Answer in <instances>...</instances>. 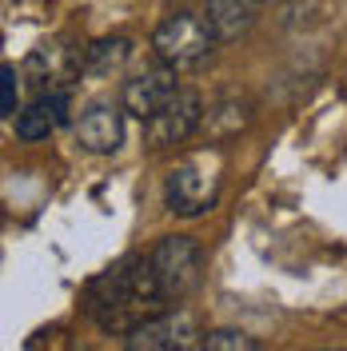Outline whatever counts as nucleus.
Here are the masks:
<instances>
[{"instance_id": "obj_1", "label": "nucleus", "mask_w": 347, "mask_h": 351, "mask_svg": "<svg viewBox=\"0 0 347 351\" xmlns=\"http://www.w3.org/2000/svg\"><path fill=\"white\" fill-rule=\"evenodd\" d=\"M84 311L92 324L108 335H132L148 319L168 311V300L160 291V280L152 271V256H124L112 267H104L84 291Z\"/></svg>"}, {"instance_id": "obj_2", "label": "nucleus", "mask_w": 347, "mask_h": 351, "mask_svg": "<svg viewBox=\"0 0 347 351\" xmlns=\"http://www.w3.org/2000/svg\"><path fill=\"white\" fill-rule=\"evenodd\" d=\"M216 32L204 16L192 12H176L152 32V52L160 64L176 68V72H192V68L208 64L212 48H216Z\"/></svg>"}, {"instance_id": "obj_3", "label": "nucleus", "mask_w": 347, "mask_h": 351, "mask_svg": "<svg viewBox=\"0 0 347 351\" xmlns=\"http://www.w3.org/2000/svg\"><path fill=\"white\" fill-rule=\"evenodd\" d=\"M219 199V156L216 152H195L180 168H172L164 184V204L176 216H204L212 212Z\"/></svg>"}, {"instance_id": "obj_4", "label": "nucleus", "mask_w": 347, "mask_h": 351, "mask_svg": "<svg viewBox=\"0 0 347 351\" xmlns=\"http://www.w3.org/2000/svg\"><path fill=\"white\" fill-rule=\"evenodd\" d=\"M148 256L168 304H184L204 280V247L192 236H164Z\"/></svg>"}, {"instance_id": "obj_5", "label": "nucleus", "mask_w": 347, "mask_h": 351, "mask_svg": "<svg viewBox=\"0 0 347 351\" xmlns=\"http://www.w3.org/2000/svg\"><path fill=\"white\" fill-rule=\"evenodd\" d=\"M80 72H88V48H80L68 36L40 44L28 52L24 60V84H32L36 92H60L80 80Z\"/></svg>"}, {"instance_id": "obj_6", "label": "nucleus", "mask_w": 347, "mask_h": 351, "mask_svg": "<svg viewBox=\"0 0 347 351\" xmlns=\"http://www.w3.org/2000/svg\"><path fill=\"white\" fill-rule=\"evenodd\" d=\"M200 324L188 311H164L148 319L144 328H136L132 335H124V351H204Z\"/></svg>"}, {"instance_id": "obj_7", "label": "nucleus", "mask_w": 347, "mask_h": 351, "mask_svg": "<svg viewBox=\"0 0 347 351\" xmlns=\"http://www.w3.org/2000/svg\"><path fill=\"white\" fill-rule=\"evenodd\" d=\"M180 96V80H176V68L168 64H152L144 72H136L132 80H124V92H120V104L124 112H132L136 120H152L164 104H172Z\"/></svg>"}, {"instance_id": "obj_8", "label": "nucleus", "mask_w": 347, "mask_h": 351, "mask_svg": "<svg viewBox=\"0 0 347 351\" xmlns=\"http://www.w3.org/2000/svg\"><path fill=\"white\" fill-rule=\"evenodd\" d=\"M200 124H204V100L188 88H180L172 104H164L152 120H144V140L152 148H172V144H184Z\"/></svg>"}, {"instance_id": "obj_9", "label": "nucleus", "mask_w": 347, "mask_h": 351, "mask_svg": "<svg viewBox=\"0 0 347 351\" xmlns=\"http://www.w3.org/2000/svg\"><path fill=\"white\" fill-rule=\"evenodd\" d=\"M124 104H112V100H92L80 120H76V140L80 148L96 156H108L124 144Z\"/></svg>"}, {"instance_id": "obj_10", "label": "nucleus", "mask_w": 347, "mask_h": 351, "mask_svg": "<svg viewBox=\"0 0 347 351\" xmlns=\"http://www.w3.org/2000/svg\"><path fill=\"white\" fill-rule=\"evenodd\" d=\"M68 112H72L68 88H60V92H36V100L16 116V136L28 140V144L48 140L60 124H68Z\"/></svg>"}, {"instance_id": "obj_11", "label": "nucleus", "mask_w": 347, "mask_h": 351, "mask_svg": "<svg viewBox=\"0 0 347 351\" xmlns=\"http://www.w3.org/2000/svg\"><path fill=\"white\" fill-rule=\"evenodd\" d=\"M204 21L212 24L216 40H236L252 28V0H208Z\"/></svg>"}, {"instance_id": "obj_12", "label": "nucleus", "mask_w": 347, "mask_h": 351, "mask_svg": "<svg viewBox=\"0 0 347 351\" xmlns=\"http://www.w3.org/2000/svg\"><path fill=\"white\" fill-rule=\"evenodd\" d=\"M132 56V40L124 36H104V40L88 44V76H108L116 68H124Z\"/></svg>"}, {"instance_id": "obj_13", "label": "nucleus", "mask_w": 347, "mask_h": 351, "mask_svg": "<svg viewBox=\"0 0 347 351\" xmlns=\"http://www.w3.org/2000/svg\"><path fill=\"white\" fill-rule=\"evenodd\" d=\"M204 351H267L248 331H236V328H216L208 339H204Z\"/></svg>"}, {"instance_id": "obj_14", "label": "nucleus", "mask_w": 347, "mask_h": 351, "mask_svg": "<svg viewBox=\"0 0 347 351\" xmlns=\"http://www.w3.org/2000/svg\"><path fill=\"white\" fill-rule=\"evenodd\" d=\"M16 88H21V80H16V68L4 64V68H0V116H4V120L21 116V112H16Z\"/></svg>"}]
</instances>
